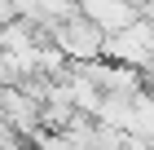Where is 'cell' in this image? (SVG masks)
Instances as JSON below:
<instances>
[{
  "mask_svg": "<svg viewBox=\"0 0 154 150\" xmlns=\"http://www.w3.org/2000/svg\"><path fill=\"white\" fill-rule=\"evenodd\" d=\"M0 27H5V22H0Z\"/></svg>",
  "mask_w": 154,
  "mask_h": 150,
  "instance_id": "3",
  "label": "cell"
},
{
  "mask_svg": "<svg viewBox=\"0 0 154 150\" xmlns=\"http://www.w3.org/2000/svg\"><path fill=\"white\" fill-rule=\"evenodd\" d=\"M79 13H88L106 35L123 31V27H132L137 18H141V9H137L132 0H79Z\"/></svg>",
  "mask_w": 154,
  "mask_h": 150,
  "instance_id": "2",
  "label": "cell"
},
{
  "mask_svg": "<svg viewBox=\"0 0 154 150\" xmlns=\"http://www.w3.org/2000/svg\"><path fill=\"white\" fill-rule=\"evenodd\" d=\"M48 40H53L71 62H93V58L106 53V31H101L88 13H71V18L53 22L48 27Z\"/></svg>",
  "mask_w": 154,
  "mask_h": 150,
  "instance_id": "1",
  "label": "cell"
}]
</instances>
